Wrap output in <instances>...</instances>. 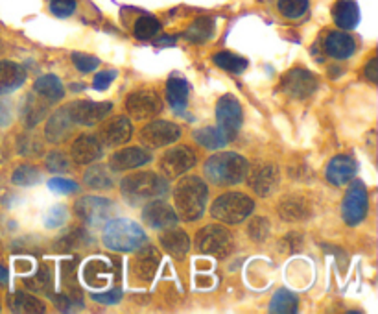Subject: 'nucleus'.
Masks as SVG:
<instances>
[{
  "instance_id": "obj_15",
  "label": "nucleus",
  "mask_w": 378,
  "mask_h": 314,
  "mask_svg": "<svg viewBox=\"0 0 378 314\" xmlns=\"http://www.w3.org/2000/svg\"><path fill=\"white\" fill-rule=\"evenodd\" d=\"M281 87L292 98H308L317 87V80L310 70L292 69L282 76Z\"/></svg>"
},
{
  "instance_id": "obj_24",
  "label": "nucleus",
  "mask_w": 378,
  "mask_h": 314,
  "mask_svg": "<svg viewBox=\"0 0 378 314\" xmlns=\"http://www.w3.org/2000/svg\"><path fill=\"white\" fill-rule=\"evenodd\" d=\"M50 102H46L41 94L30 93L23 102V107H21V118L23 123L26 124V128H34L37 124L45 118V115L50 109Z\"/></svg>"
},
{
  "instance_id": "obj_16",
  "label": "nucleus",
  "mask_w": 378,
  "mask_h": 314,
  "mask_svg": "<svg viewBox=\"0 0 378 314\" xmlns=\"http://www.w3.org/2000/svg\"><path fill=\"white\" fill-rule=\"evenodd\" d=\"M143 220L146 222V226L151 229H170L178 224V215L172 209V205H168L167 202H160V198L151 200L144 205L143 209Z\"/></svg>"
},
{
  "instance_id": "obj_21",
  "label": "nucleus",
  "mask_w": 378,
  "mask_h": 314,
  "mask_svg": "<svg viewBox=\"0 0 378 314\" xmlns=\"http://www.w3.org/2000/svg\"><path fill=\"white\" fill-rule=\"evenodd\" d=\"M160 255L159 251L155 250L154 246H144L143 250L138 251L137 257L133 259L132 272L138 281H151L155 272L159 268Z\"/></svg>"
},
{
  "instance_id": "obj_28",
  "label": "nucleus",
  "mask_w": 378,
  "mask_h": 314,
  "mask_svg": "<svg viewBox=\"0 0 378 314\" xmlns=\"http://www.w3.org/2000/svg\"><path fill=\"white\" fill-rule=\"evenodd\" d=\"M160 246L176 259H183L190 250L189 235L181 229H168L167 233L160 235Z\"/></svg>"
},
{
  "instance_id": "obj_11",
  "label": "nucleus",
  "mask_w": 378,
  "mask_h": 314,
  "mask_svg": "<svg viewBox=\"0 0 378 314\" xmlns=\"http://www.w3.org/2000/svg\"><path fill=\"white\" fill-rule=\"evenodd\" d=\"M216 121H218V128L229 137V140L238 134L244 115H242L240 102L233 94H225L224 98H220L216 105Z\"/></svg>"
},
{
  "instance_id": "obj_36",
  "label": "nucleus",
  "mask_w": 378,
  "mask_h": 314,
  "mask_svg": "<svg viewBox=\"0 0 378 314\" xmlns=\"http://www.w3.org/2000/svg\"><path fill=\"white\" fill-rule=\"evenodd\" d=\"M212 61L218 65L220 69L233 72V74H242L249 65L246 58H240V56H236L233 52H218L212 58Z\"/></svg>"
},
{
  "instance_id": "obj_32",
  "label": "nucleus",
  "mask_w": 378,
  "mask_h": 314,
  "mask_svg": "<svg viewBox=\"0 0 378 314\" xmlns=\"http://www.w3.org/2000/svg\"><path fill=\"white\" fill-rule=\"evenodd\" d=\"M194 140L207 150H220L229 143V137L218 128V126H207L194 132Z\"/></svg>"
},
{
  "instance_id": "obj_10",
  "label": "nucleus",
  "mask_w": 378,
  "mask_h": 314,
  "mask_svg": "<svg viewBox=\"0 0 378 314\" xmlns=\"http://www.w3.org/2000/svg\"><path fill=\"white\" fill-rule=\"evenodd\" d=\"M367 200L369 198H367V189L364 181H355L345 194L344 205H342V215L349 226H356L366 218L367 207H369Z\"/></svg>"
},
{
  "instance_id": "obj_39",
  "label": "nucleus",
  "mask_w": 378,
  "mask_h": 314,
  "mask_svg": "<svg viewBox=\"0 0 378 314\" xmlns=\"http://www.w3.org/2000/svg\"><path fill=\"white\" fill-rule=\"evenodd\" d=\"M310 2L308 0H279L277 2V10L281 13L282 17L290 19H301L304 13L308 12Z\"/></svg>"
},
{
  "instance_id": "obj_45",
  "label": "nucleus",
  "mask_w": 378,
  "mask_h": 314,
  "mask_svg": "<svg viewBox=\"0 0 378 314\" xmlns=\"http://www.w3.org/2000/svg\"><path fill=\"white\" fill-rule=\"evenodd\" d=\"M72 63L76 65V69L80 70V72H91V70L98 69L100 59L94 58V56H87V54L74 52L72 54Z\"/></svg>"
},
{
  "instance_id": "obj_40",
  "label": "nucleus",
  "mask_w": 378,
  "mask_h": 314,
  "mask_svg": "<svg viewBox=\"0 0 378 314\" xmlns=\"http://www.w3.org/2000/svg\"><path fill=\"white\" fill-rule=\"evenodd\" d=\"M12 181L15 185L21 187H32L35 183H39L41 181V174L39 170L32 167V165H21L19 169H15L12 176Z\"/></svg>"
},
{
  "instance_id": "obj_19",
  "label": "nucleus",
  "mask_w": 378,
  "mask_h": 314,
  "mask_svg": "<svg viewBox=\"0 0 378 314\" xmlns=\"http://www.w3.org/2000/svg\"><path fill=\"white\" fill-rule=\"evenodd\" d=\"M151 161V154L146 151L144 148H124L113 154L109 159V167L115 172H122V170H132L138 169L143 165H148Z\"/></svg>"
},
{
  "instance_id": "obj_17",
  "label": "nucleus",
  "mask_w": 378,
  "mask_h": 314,
  "mask_svg": "<svg viewBox=\"0 0 378 314\" xmlns=\"http://www.w3.org/2000/svg\"><path fill=\"white\" fill-rule=\"evenodd\" d=\"M70 156L74 159V163L78 165H89L98 161L103 156V146L98 139V135H80L78 139L72 143L70 148Z\"/></svg>"
},
{
  "instance_id": "obj_5",
  "label": "nucleus",
  "mask_w": 378,
  "mask_h": 314,
  "mask_svg": "<svg viewBox=\"0 0 378 314\" xmlns=\"http://www.w3.org/2000/svg\"><path fill=\"white\" fill-rule=\"evenodd\" d=\"M253 209H255V202L249 196L242 194V192H225L212 204L211 215L216 220L235 226V224L246 220L247 216L253 213Z\"/></svg>"
},
{
  "instance_id": "obj_4",
  "label": "nucleus",
  "mask_w": 378,
  "mask_h": 314,
  "mask_svg": "<svg viewBox=\"0 0 378 314\" xmlns=\"http://www.w3.org/2000/svg\"><path fill=\"white\" fill-rule=\"evenodd\" d=\"M146 242V233L137 222L127 218L111 220L103 229V244L113 251H135Z\"/></svg>"
},
{
  "instance_id": "obj_7",
  "label": "nucleus",
  "mask_w": 378,
  "mask_h": 314,
  "mask_svg": "<svg viewBox=\"0 0 378 314\" xmlns=\"http://www.w3.org/2000/svg\"><path fill=\"white\" fill-rule=\"evenodd\" d=\"M76 215L85 222L87 226L100 227L115 213V205L111 204V200L100 198V196H83L78 200L74 205Z\"/></svg>"
},
{
  "instance_id": "obj_26",
  "label": "nucleus",
  "mask_w": 378,
  "mask_h": 314,
  "mask_svg": "<svg viewBox=\"0 0 378 314\" xmlns=\"http://www.w3.org/2000/svg\"><path fill=\"white\" fill-rule=\"evenodd\" d=\"M336 26L342 30H353L360 23V8L355 0H338L333 10Z\"/></svg>"
},
{
  "instance_id": "obj_29",
  "label": "nucleus",
  "mask_w": 378,
  "mask_h": 314,
  "mask_svg": "<svg viewBox=\"0 0 378 314\" xmlns=\"http://www.w3.org/2000/svg\"><path fill=\"white\" fill-rule=\"evenodd\" d=\"M111 266L105 259H91L83 268V280L92 289H103L109 281Z\"/></svg>"
},
{
  "instance_id": "obj_1",
  "label": "nucleus",
  "mask_w": 378,
  "mask_h": 314,
  "mask_svg": "<svg viewBox=\"0 0 378 314\" xmlns=\"http://www.w3.org/2000/svg\"><path fill=\"white\" fill-rule=\"evenodd\" d=\"M209 200V189L205 181L198 176H187L174 189V204L178 215L189 222L203 216Z\"/></svg>"
},
{
  "instance_id": "obj_3",
  "label": "nucleus",
  "mask_w": 378,
  "mask_h": 314,
  "mask_svg": "<svg viewBox=\"0 0 378 314\" xmlns=\"http://www.w3.org/2000/svg\"><path fill=\"white\" fill-rule=\"evenodd\" d=\"M247 161L240 154H233V151H224V154H216L207 159L205 163V176L207 180L214 183V185L229 187L238 185L246 180L247 176Z\"/></svg>"
},
{
  "instance_id": "obj_33",
  "label": "nucleus",
  "mask_w": 378,
  "mask_h": 314,
  "mask_svg": "<svg viewBox=\"0 0 378 314\" xmlns=\"http://www.w3.org/2000/svg\"><path fill=\"white\" fill-rule=\"evenodd\" d=\"M214 34V21L209 17H201L190 24L189 30L185 32V37L190 43H205Z\"/></svg>"
},
{
  "instance_id": "obj_6",
  "label": "nucleus",
  "mask_w": 378,
  "mask_h": 314,
  "mask_svg": "<svg viewBox=\"0 0 378 314\" xmlns=\"http://www.w3.org/2000/svg\"><path fill=\"white\" fill-rule=\"evenodd\" d=\"M196 246L201 253H209V255L220 257L224 259L233 251L235 239L231 231H227L224 226H205L196 235Z\"/></svg>"
},
{
  "instance_id": "obj_50",
  "label": "nucleus",
  "mask_w": 378,
  "mask_h": 314,
  "mask_svg": "<svg viewBox=\"0 0 378 314\" xmlns=\"http://www.w3.org/2000/svg\"><path fill=\"white\" fill-rule=\"evenodd\" d=\"M12 123V104L8 100H0V128Z\"/></svg>"
},
{
  "instance_id": "obj_13",
  "label": "nucleus",
  "mask_w": 378,
  "mask_h": 314,
  "mask_svg": "<svg viewBox=\"0 0 378 314\" xmlns=\"http://www.w3.org/2000/svg\"><path fill=\"white\" fill-rule=\"evenodd\" d=\"M247 181L258 196H269L277 191L281 174L275 165L257 163L251 170H247Z\"/></svg>"
},
{
  "instance_id": "obj_48",
  "label": "nucleus",
  "mask_w": 378,
  "mask_h": 314,
  "mask_svg": "<svg viewBox=\"0 0 378 314\" xmlns=\"http://www.w3.org/2000/svg\"><path fill=\"white\" fill-rule=\"evenodd\" d=\"M116 78V70H102V72H98L94 76V82H92V87L96 89V91H105V89L109 87L113 80Z\"/></svg>"
},
{
  "instance_id": "obj_9",
  "label": "nucleus",
  "mask_w": 378,
  "mask_h": 314,
  "mask_svg": "<svg viewBox=\"0 0 378 314\" xmlns=\"http://www.w3.org/2000/svg\"><path fill=\"white\" fill-rule=\"evenodd\" d=\"M70 118L74 121V124H81V126H96L100 121H103L105 116L113 111V104L111 102H91V100H78L72 104L67 105Z\"/></svg>"
},
{
  "instance_id": "obj_20",
  "label": "nucleus",
  "mask_w": 378,
  "mask_h": 314,
  "mask_svg": "<svg viewBox=\"0 0 378 314\" xmlns=\"http://www.w3.org/2000/svg\"><path fill=\"white\" fill-rule=\"evenodd\" d=\"M356 170H358V165L353 157L349 156H336L333 157L327 165V170H325V176L327 180L333 183V185H347L353 178L356 176Z\"/></svg>"
},
{
  "instance_id": "obj_41",
  "label": "nucleus",
  "mask_w": 378,
  "mask_h": 314,
  "mask_svg": "<svg viewBox=\"0 0 378 314\" xmlns=\"http://www.w3.org/2000/svg\"><path fill=\"white\" fill-rule=\"evenodd\" d=\"M24 285L34 292H48L52 289V275L50 270L46 266H41L39 272L35 273L32 280L24 281Z\"/></svg>"
},
{
  "instance_id": "obj_25",
  "label": "nucleus",
  "mask_w": 378,
  "mask_h": 314,
  "mask_svg": "<svg viewBox=\"0 0 378 314\" xmlns=\"http://www.w3.org/2000/svg\"><path fill=\"white\" fill-rule=\"evenodd\" d=\"M325 52L334 59H349L356 52L355 37L345 32H330L325 39Z\"/></svg>"
},
{
  "instance_id": "obj_46",
  "label": "nucleus",
  "mask_w": 378,
  "mask_h": 314,
  "mask_svg": "<svg viewBox=\"0 0 378 314\" xmlns=\"http://www.w3.org/2000/svg\"><path fill=\"white\" fill-rule=\"evenodd\" d=\"M48 189L54 192H59V194H72V192L80 191L78 183L72 180H63V178H52L48 181Z\"/></svg>"
},
{
  "instance_id": "obj_44",
  "label": "nucleus",
  "mask_w": 378,
  "mask_h": 314,
  "mask_svg": "<svg viewBox=\"0 0 378 314\" xmlns=\"http://www.w3.org/2000/svg\"><path fill=\"white\" fill-rule=\"evenodd\" d=\"M67 216H69V211L63 205H56L54 209L48 211V215L45 216V226L46 227H61L67 222Z\"/></svg>"
},
{
  "instance_id": "obj_18",
  "label": "nucleus",
  "mask_w": 378,
  "mask_h": 314,
  "mask_svg": "<svg viewBox=\"0 0 378 314\" xmlns=\"http://www.w3.org/2000/svg\"><path fill=\"white\" fill-rule=\"evenodd\" d=\"M133 128L127 116H115L113 121L105 123L98 132V139L105 146H120L132 139Z\"/></svg>"
},
{
  "instance_id": "obj_22",
  "label": "nucleus",
  "mask_w": 378,
  "mask_h": 314,
  "mask_svg": "<svg viewBox=\"0 0 378 314\" xmlns=\"http://www.w3.org/2000/svg\"><path fill=\"white\" fill-rule=\"evenodd\" d=\"M26 82V70L23 65L4 59L0 61V94H10L23 87Z\"/></svg>"
},
{
  "instance_id": "obj_31",
  "label": "nucleus",
  "mask_w": 378,
  "mask_h": 314,
  "mask_svg": "<svg viewBox=\"0 0 378 314\" xmlns=\"http://www.w3.org/2000/svg\"><path fill=\"white\" fill-rule=\"evenodd\" d=\"M34 91L37 94H41L46 102H50V104L59 102L65 96L63 83H61L58 76L54 74L41 76L39 80L34 83Z\"/></svg>"
},
{
  "instance_id": "obj_14",
  "label": "nucleus",
  "mask_w": 378,
  "mask_h": 314,
  "mask_svg": "<svg viewBox=\"0 0 378 314\" xmlns=\"http://www.w3.org/2000/svg\"><path fill=\"white\" fill-rule=\"evenodd\" d=\"M181 137V128L178 124L168 121H154L140 132V140L149 148H160V146L178 143Z\"/></svg>"
},
{
  "instance_id": "obj_42",
  "label": "nucleus",
  "mask_w": 378,
  "mask_h": 314,
  "mask_svg": "<svg viewBox=\"0 0 378 314\" xmlns=\"http://www.w3.org/2000/svg\"><path fill=\"white\" fill-rule=\"evenodd\" d=\"M247 233L255 242H264L269 235V222L264 216H255L247 226Z\"/></svg>"
},
{
  "instance_id": "obj_47",
  "label": "nucleus",
  "mask_w": 378,
  "mask_h": 314,
  "mask_svg": "<svg viewBox=\"0 0 378 314\" xmlns=\"http://www.w3.org/2000/svg\"><path fill=\"white\" fill-rule=\"evenodd\" d=\"M46 169L50 172H67L69 170V159L61 154V151H52L46 157Z\"/></svg>"
},
{
  "instance_id": "obj_30",
  "label": "nucleus",
  "mask_w": 378,
  "mask_h": 314,
  "mask_svg": "<svg viewBox=\"0 0 378 314\" xmlns=\"http://www.w3.org/2000/svg\"><path fill=\"white\" fill-rule=\"evenodd\" d=\"M279 215L282 220L286 222H301L306 220L312 215L310 204L304 198H297V196H290L284 198L279 205Z\"/></svg>"
},
{
  "instance_id": "obj_35",
  "label": "nucleus",
  "mask_w": 378,
  "mask_h": 314,
  "mask_svg": "<svg viewBox=\"0 0 378 314\" xmlns=\"http://www.w3.org/2000/svg\"><path fill=\"white\" fill-rule=\"evenodd\" d=\"M160 30V23L151 15H143V17H138L133 24V34L137 39L140 41H148V39H154L155 35L159 34Z\"/></svg>"
},
{
  "instance_id": "obj_2",
  "label": "nucleus",
  "mask_w": 378,
  "mask_h": 314,
  "mask_svg": "<svg viewBox=\"0 0 378 314\" xmlns=\"http://www.w3.org/2000/svg\"><path fill=\"white\" fill-rule=\"evenodd\" d=\"M120 191L129 204L138 205L167 196L168 181L157 172H137L122 180Z\"/></svg>"
},
{
  "instance_id": "obj_37",
  "label": "nucleus",
  "mask_w": 378,
  "mask_h": 314,
  "mask_svg": "<svg viewBox=\"0 0 378 314\" xmlns=\"http://www.w3.org/2000/svg\"><path fill=\"white\" fill-rule=\"evenodd\" d=\"M12 308L15 313H45V305L37 297L24 294V292H15L12 297Z\"/></svg>"
},
{
  "instance_id": "obj_27",
  "label": "nucleus",
  "mask_w": 378,
  "mask_h": 314,
  "mask_svg": "<svg viewBox=\"0 0 378 314\" xmlns=\"http://www.w3.org/2000/svg\"><path fill=\"white\" fill-rule=\"evenodd\" d=\"M167 96L172 109L178 115H183L189 104V83L181 76H172L167 83Z\"/></svg>"
},
{
  "instance_id": "obj_43",
  "label": "nucleus",
  "mask_w": 378,
  "mask_h": 314,
  "mask_svg": "<svg viewBox=\"0 0 378 314\" xmlns=\"http://www.w3.org/2000/svg\"><path fill=\"white\" fill-rule=\"evenodd\" d=\"M48 10L56 17L67 19L70 15H74V12L78 10V2L76 0H50L48 2Z\"/></svg>"
},
{
  "instance_id": "obj_52",
  "label": "nucleus",
  "mask_w": 378,
  "mask_h": 314,
  "mask_svg": "<svg viewBox=\"0 0 378 314\" xmlns=\"http://www.w3.org/2000/svg\"><path fill=\"white\" fill-rule=\"evenodd\" d=\"M8 280V270L0 264V283H4Z\"/></svg>"
},
{
  "instance_id": "obj_49",
  "label": "nucleus",
  "mask_w": 378,
  "mask_h": 314,
  "mask_svg": "<svg viewBox=\"0 0 378 314\" xmlns=\"http://www.w3.org/2000/svg\"><path fill=\"white\" fill-rule=\"evenodd\" d=\"M92 300L96 303H102V305H116L122 300V291L115 289L109 292H98V294H92Z\"/></svg>"
},
{
  "instance_id": "obj_8",
  "label": "nucleus",
  "mask_w": 378,
  "mask_h": 314,
  "mask_svg": "<svg viewBox=\"0 0 378 314\" xmlns=\"http://www.w3.org/2000/svg\"><path fill=\"white\" fill-rule=\"evenodd\" d=\"M126 111L135 121H146L162 111V100L151 89H138L127 96Z\"/></svg>"
},
{
  "instance_id": "obj_12",
  "label": "nucleus",
  "mask_w": 378,
  "mask_h": 314,
  "mask_svg": "<svg viewBox=\"0 0 378 314\" xmlns=\"http://www.w3.org/2000/svg\"><path fill=\"white\" fill-rule=\"evenodd\" d=\"M194 165L196 154L189 146H174L160 157V172H165L167 178H178L194 169Z\"/></svg>"
},
{
  "instance_id": "obj_38",
  "label": "nucleus",
  "mask_w": 378,
  "mask_h": 314,
  "mask_svg": "<svg viewBox=\"0 0 378 314\" xmlns=\"http://www.w3.org/2000/svg\"><path fill=\"white\" fill-rule=\"evenodd\" d=\"M299 300L295 294L290 291H279L275 292V296L271 297V305L269 311L271 313H297Z\"/></svg>"
},
{
  "instance_id": "obj_23",
  "label": "nucleus",
  "mask_w": 378,
  "mask_h": 314,
  "mask_svg": "<svg viewBox=\"0 0 378 314\" xmlns=\"http://www.w3.org/2000/svg\"><path fill=\"white\" fill-rule=\"evenodd\" d=\"M72 128H74V121L70 118L67 107H63V109L56 111L50 116V121L46 123L45 137L50 143H63L72 134Z\"/></svg>"
},
{
  "instance_id": "obj_34",
  "label": "nucleus",
  "mask_w": 378,
  "mask_h": 314,
  "mask_svg": "<svg viewBox=\"0 0 378 314\" xmlns=\"http://www.w3.org/2000/svg\"><path fill=\"white\" fill-rule=\"evenodd\" d=\"M83 181H85L87 187L91 189H100V191H107L113 187V176L107 172V169L103 165H98V167H91L87 170L85 176H83Z\"/></svg>"
},
{
  "instance_id": "obj_51",
  "label": "nucleus",
  "mask_w": 378,
  "mask_h": 314,
  "mask_svg": "<svg viewBox=\"0 0 378 314\" xmlns=\"http://www.w3.org/2000/svg\"><path fill=\"white\" fill-rule=\"evenodd\" d=\"M366 78L369 80L371 83H377L378 82V59L372 58L369 63L366 65Z\"/></svg>"
}]
</instances>
